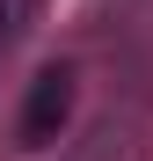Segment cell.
Segmentation results:
<instances>
[{
  "label": "cell",
  "mask_w": 153,
  "mask_h": 161,
  "mask_svg": "<svg viewBox=\"0 0 153 161\" xmlns=\"http://www.w3.org/2000/svg\"><path fill=\"white\" fill-rule=\"evenodd\" d=\"M66 110H73V73L66 66H44L37 88H29V110H22V147H44L51 132L66 125Z\"/></svg>",
  "instance_id": "obj_1"
}]
</instances>
